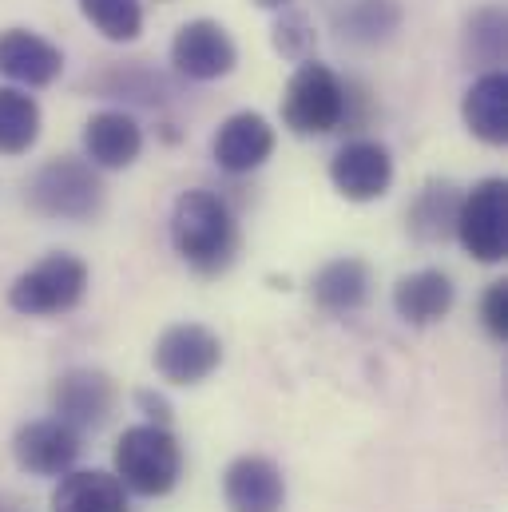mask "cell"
<instances>
[{
  "mask_svg": "<svg viewBox=\"0 0 508 512\" xmlns=\"http://www.w3.org/2000/svg\"><path fill=\"white\" fill-rule=\"evenodd\" d=\"M171 243L199 274H219L239 255V223L215 191H183L171 207Z\"/></svg>",
  "mask_w": 508,
  "mask_h": 512,
  "instance_id": "1",
  "label": "cell"
},
{
  "mask_svg": "<svg viewBox=\"0 0 508 512\" xmlns=\"http://www.w3.org/2000/svg\"><path fill=\"white\" fill-rule=\"evenodd\" d=\"M116 477L135 497H167L183 477V445L167 425H127L116 441Z\"/></svg>",
  "mask_w": 508,
  "mask_h": 512,
  "instance_id": "2",
  "label": "cell"
},
{
  "mask_svg": "<svg viewBox=\"0 0 508 512\" xmlns=\"http://www.w3.org/2000/svg\"><path fill=\"white\" fill-rule=\"evenodd\" d=\"M28 207L44 219H64V223H88L104 211V183L88 159L60 155L48 159L24 191Z\"/></svg>",
  "mask_w": 508,
  "mask_h": 512,
  "instance_id": "3",
  "label": "cell"
},
{
  "mask_svg": "<svg viewBox=\"0 0 508 512\" xmlns=\"http://www.w3.org/2000/svg\"><path fill=\"white\" fill-rule=\"evenodd\" d=\"M282 124L294 135H330L350 124V84L318 60H302L282 96Z\"/></svg>",
  "mask_w": 508,
  "mask_h": 512,
  "instance_id": "4",
  "label": "cell"
},
{
  "mask_svg": "<svg viewBox=\"0 0 508 512\" xmlns=\"http://www.w3.org/2000/svg\"><path fill=\"white\" fill-rule=\"evenodd\" d=\"M88 294V262L68 251H52L32 262L8 286V306L24 318H56L84 302Z\"/></svg>",
  "mask_w": 508,
  "mask_h": 512,
  "instance_id": "5",
  "label": "cell"
},
{
  "mask_svg": "<svg viewBox=\"0 0 508 512\" xmlns=\"http://www.w3.org/2000/svg\"><path fill=\"white\" fill-rule=\"evenodd\" d=\"M453 235L465 255L477 262H501L508 255V183L481 179L469 195H461Z\"/></svg>",
  "mask_w": 508,
  "mask_h": 512,
  "instance_id": "6",
  "label": "cell"
},
{
  "mask_svg": "<svg viewBox=\"0 0 508 512\" xmlns=\"http://www.w3.org/2000/svg\"><path fill=\"white\" fill-rule=\"evenodd\" d=\"M223 362V342L215 330L199 326V322H179V326H167L159 338H155V350H151V366L163 382L171 385H199L207 382Z\"/></svg>",
  "mask_w": 508,
  "mask_h": 512,
  "instance_id": "7",
  "label": "cell"
},
{
  "mask_svg": "<svg viewBox=\"0 0 508 512\" xmlns=\"http://www.w3.org/2000/svg\"><path fill=\"white\" fill-rule=\"evenodd\" d=\"M171 64L187 80H219L235 72L239 48L219 20H187L171 40Z\"/></svg>",
  "mask_w": 508,
  "mask_h": 512,
  "instance_id": "8",
  "label": "cell"
},
{
  "mask_svg": "<svg viewBox=\"0 0 508 512\" xmlns=\"http://www.w3.org/2000/svg\"><path fill=\"white\" fill-rule=\"evenodd\" d=\"M330 183L350 203H374L393 183V155L378 139H350L330 159Z\"/></svg>",
  "mask_w": 508,
  "mask_h": 512,
  "instance_id": "9",
  "label": "cell"
},
{
  "mask_svg": "<svg viewBox=\"0 0 508 512\" xmlns=\"http://www.w3.org/2000/svg\"><path fill=\"white\" fill-rule=\"evenodd\" d=\"M80 453H84L80 433L72 425H64L60 417L28 421L12 437V457L32 477H64L80 461Z\"/></svg>",
  "mask_w": 508,
  "mask_h": 512,
  "instance_id": "10",
  "label": "cell"
},
{
  "mask_svg": "<svg viewBox=\"0 0 508 512\" xmlns=\"http://www.w3.org/2000/svg\"><path fill=\"white\" fill-rule=\"evenodd\" d=\"M112 409H116V382L104 370L80 366V370L60 374L52 385V413L76 433L108 425Z\"/></svg>",
  "mask_w": 508,
  "mask_h": 512,
  "instance_id": "11",
  "label": "cell"
},
{
  "mask_svg": "<svg viewBox=\"0 0 508 512\" xmlns=\"http://www.w3.org/2000/svg\"><path fill=\"white\" fill-rule=\"evenodd\" d=\"M211 155L227 175H251L258 171L270 155H274V128L266 116L258 112H235L227 116L215 139H211Z\"/></svg>",
  "mask_w": 508,
  "mask_h": 512,
  "instance_id": "12",
  "label": "cell"
},
{
  "mask_svg": "<svg viewBox=\"0 0 508 512\" xmlns=\"http://www.w3.org/2000/svg\"><path fill=\"white\" fill-rule=\"evenodd\" d=\"M223 501L231 512H282L286 477L270 457H239L223 473Z\"/></svg>",
  "mask_w": 508,
  "mask_h": 512,
  "instance_id": "13",
  "label": "cell"
},
{
  "mask_svg": "<svg viewBox=\"0 0 508 512\" xmlns=\"http://www.w3.org/2000/svg\"><path fill=\"white\" fill-rule=\"evenodd\" d=\"M64 72V52L28 32V28H8L0 32V76H8L20 88H48Z\"/></svg>",
  "mask_w": 508,
  "mask_h": 512,
  "instance_id": "14",
  "label": "cell"
},
{
  "mask_svg": "<svg viewBox=\"0 0 508 512\" xmlns=\"http://www.w3.org/2000/svg\"><path fill=\"white\" fill-rule=\"evenodd\" d=\"M453 302H457V286L437 266L413 270V274L397 278V286H393V310L409 326H433V322H441L453 310Z\"/></svg>",
  "mask_w": 508,
  "mask_h": 512,
  "instance_id": "15",
  "label": "cell"
},
{
  "mask_svg": "<svg viewBox=\"0 0 508 512\" xmlns=\"http://www.w3.org/2000/svg\"><path fill=\"white\" fill-rule=\"evenodd\" d=\"M139 151H143V128L127 112L108 108L84 124V155L100 171H124L139 159Z\"/></svg>",
  "mask_w": 508,
  "mask_h": 512,
  "instance_id": "16",
  "label": "cell"
},
{
  "mask_svg": "<svg viewBox=\"0 0 508 512\" xmlns=\"http://www.w3.org/2000/svg\"><path fill=\"white\" fill-rule=\"evenodd\" d=\"M370 290H374V270L366 258L342 255L330 258L314 282H310V294L314 302L326 310V314H354L370 302Z\"/></svg>",
  "mask_w": 508,
  "mask_h": 512,
  "instance_id": "17",
  "label": "cell"
},
{
  "mask_svg": "<svg viewBox=\"0 0 508 512\" xmlns=\"http://www.w3.org/2000/svg\"><path fill=\"white\" fill-rule=\"evenodd\" d=\"M52 512H127V489L116 473L68 469L52 493Z\"/></svg>",
  "mask_w": 508,
  "mask_h": 512,
  "instance_id": "18",
  "label": "cell"
},
{
  "mask_svg": "<svg viewBox=\"0 0 508 512\" xmlns=\"http://www.w3.org/2000/svg\"><path fill=\"white\" fill-rule=\"evenodd\" d=\"M465 124L469 131L489 143V147H505L508 143V76L505 72H485L473 80V88L465 92Z\"/></svg>",
  "mask_w": 508,
  "mask_h": 512,
  "instance_id": "19",
  "label": "cell"
},
{
  "mask_svg": "<svg viewBox=\"0 0 508 512\" xmlns=\"http://www.w3.org/2000/svg\"><path fill=\"white\" fill-rule=\"evenodd\" d=\"M457 207H461V195L453 183H425L409 207V231L413 239L421 243H441L453 235V223H457Z\"/></svg>",
  "mask_w": 508,
  "mask_h": 512,
  "instance_id": "20",
  "label": "cell"
},
{
  "mask_svg": "<svg viewBox=\"0 0 508 512\" xmlns=\"http://www.w3.org/2000/svg\"><path fill=\"white\" fill-rule=\"evenodd\" d=\"M40 139V104L20 88H0V155H24Z\"/></svg>",
  "mask_w": 508,
  "mask_h": 512,
  "instance_id": "21",
  "label": "cell"
},
{
  "mask_svg": "<svg viewBox=\"0 0 508 512\" xmlns=\"http://www.w3.org/2000/svg\"><path fill=\"white\" fill-rule=\"evenodd\" d=\"M80 12L100 36H108L116 44H127L143 32V4L139 0H80Z\"/></svg>",
  "mask_w": 508,
  "mask_h": 512,
  "instance_id": "22",
  "label": "cell"
},
{
  "mask_svg": "<svg viewBox=\"0 0 508 512\" xmlns=\"http://www.w3.org/2000/svg\"><path fill=\"white\" fill-rule=\"evenodd\" d=\"M397 24H401L397 0H354L350 16H346L350 36H358V40H385Z\"/></svg>",
  "mask_w": 508,
  "mask_h": 512,
  "instance_id": "23",
  "label": "cell"
},
{
  "mask_svg": "<svg viewBox=\"0 0 508 512\" xmlns=\"http://www.w3.org/2000/svg\"><path fill=\"white\" fill-rule=\"evenodd\" d=\"M469 52L485 64L505 60V12L501 8H481L469 20Z\"/></svg>",
  "mask_w": 508,
  "mask_h": 512,
  "instance_id": "24",
  "label": "cell"
},
{
  "mask_svg": "<svg viewBox=\"0 0 508 512\" xmlns=\"http://www.w3.org/2000/svg\"><path fill=\"white\" fill-rule=\"evenodd\" d=\"M274 52L286 56V60H298V64L310 60V52H314V24L302 12L282 8L278 24H274Z\"/></svg>",
  "mask_w": 508,
  "mask_h": 512,
  "instance_id": "25",
  "label": "cell"
},
{
  "mask_svg": "<svg viewBox=\"0 0 508 512\" xmlns=\"http://www.w3.org/2000/svg\"><path fill=\"white\" fill-rule=\"evenodd\" d=\"M481 322H485V330L497 342L508 338V282H493L485 290V298H481Z\"/></svg>",
  "mask_w": 508,
  "mask_h": 512,
  "instance_id": "26",
  "label": "cell"
},
{
  "mask_svg": "<svg viewBox=\"0 0 508 512\" xmlns=\"http://www.w3.org/2000/svg\"><path fill=\"white\" fill-rule=\"evenodd\" d=\"M135 401H139V409L155 421V425H171V405L159 397V393H151V389H139L135 393Z\"/></svg>",
  "mask_w": 508,
  "mask_h": 512,
  "instance_id": "27",
  "label": "cell"
},
{
  "mask_svg": "<svg viewBox=\"0 0 508 512\" xmlns=\"http://www.w3.org/2000/svg\"><path fill=\"white\" fill-rule=\"evenodd\" d=\"M258 8H290V0H258Z\"/></svg>",
  "mask_w": 508,
  "mask_h": 512,
  "instance_id": "28",
  "label": "cell"
}]
</instances>
